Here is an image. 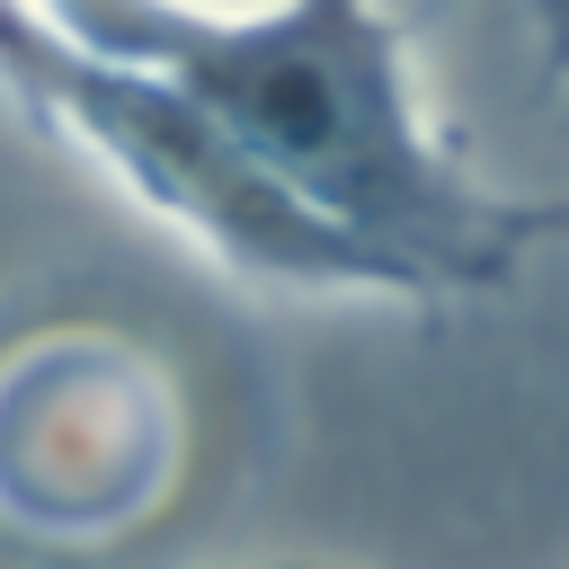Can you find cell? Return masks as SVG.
Returning <instances> with one entry per match:
<instances>
[{
    "label": "cell",
    "instance_id": "cell-1",
    "mask_svg": "<svg viewBox=\"0 0 569 569\" xmlns=\"http://www.w3.org/2000/svg\"><path fill=\"white\" fill-rule=\"evenodd\" d=\"M0 89L231 276L267 293H391V276L302 196H284L178 80L62 36L36 0H0Z\"/></svg>",
    "mask_w": 569,
    "mask_h": 569
},
{
    "label": "cell",
    "instance_id": "cell-2",
    "mask_svg": "<svg viewBox=\"0 0 569 569\" xmlns=\"http://www.w3.org/2000/svg\"><path fill=\"white\" fill-rule=\"evenodd\" d=\"M178 471V391L160 356L107 329L27 338L0 365V516L53 542L124 533Z\"/></svg>",
    "mask_w": 569,
    "mask_h": 569
},
{
    "label": "cell",
    "instance_id": "cell-3",
    "mask_svg": "<svg viewBox=\"0 0 569 569\" xmlns=\"http://www.w3.org/2000/svg\"><path fill=\"white\" fill-rule=\"evenodd\" d=\"M542 27H551V53H560V80H569V0H542Z\"/></svg>",
    "mask_w": 569,
    "mask_h": 569
}]
</instances>
